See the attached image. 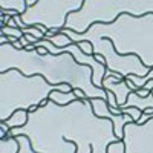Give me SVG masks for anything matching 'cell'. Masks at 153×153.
<instances>
[{"label":"cell","instance_id":"6da1fadb","mask_svg":"<svg viewBox=\"0 0 153 153\" xmlns=\"http://www.w3.org/2000/svg\"><path fill=\"white\" fill-rule=\"evenodd\" d=\"M25 135L37 153H107L112 143L121 141L113 123L94 113L91 100H76L68 106L52 101L28 113V123L8 132V136Z\"/></svg>","mask_w":153,"mask_h":153},{"label":"cell","instance_id":"7a4b0ae2","mask_svg":"<svg viewBox=\"0 0 153 153\" xmlns=\"http://www.w3.org/2000/svg\"><path fill=\"white\" fill-rule=\"evenodd\" d=\"M9 69H19L26 76L42 75L49 84H69L72 91H83L89 100L103 98L107 101V92L92 83L94 71L76 63L69 52L42 55L37 49H16L11 43H6L0 46V74Z\"/></svg>","mask_w":153,"mask_h":153},{"label":"cell","instance_id":"3957f363","mask_svg":"<svg viewBox=\"0 0 153 153\" xmlns=\"http://www.w3.org/2000/svg\"><path fill=\"white\" fill-rule=\"evenodd\" d=\"M72 43L95 42L107 38L113 43L120 55H136L149 69H153V14L144 17H132L123 14L110 25L95 23L84 34L63 29Z\"/></svg>","mask_w":153,"mask_h":153},{"label":"cell","instance_id":"277c9868","mask_svg":"<svg viewBox=\"0 0 153 153\" xmlns=\"http://www.w3.org/2000/svg\"><path fill=\"white\" fill-rule=\"evenodd\" d=\"M54 91L72 92V87L69 84H49L45 76H26L19 69L0 74V121L9 120L16 110H37Z\"/></svg>","mask_w":153,"mask_h":153},{"label":"cell","instance_id":"5b68a950","mask_svg":"<svg viewBox=\"0 0 153 153\" xmlns=\"http://www.w3.org/2000/svg\"><path fill=\"white\" fill-rule=\"evenodd\" d=\"M123 14L132 17L153 14V0H84L80 11L68 16L65 29L84 34L92 25H110Z\"/></svg>","mask_w":153,"mask_h":153},{"label":"cell","instance_id":"8992f818","mask_svg":"<svg viewBox=\"0 0 153 153\" xmlns=\"http://www.w3.org/2000/svg\"><path fill=\"white\" fill-rule=\"evenodd\" d=\"M84 0H37V3L26 9L22 22L31 26H45L49 31L60 34L66 28L68 16L83 8Z\"/></svg>","mask_w":153,"mask_h":153},{"label":"cell","instance_id":"52a82bcc","mask_svg":"<svg viewBox=\"0 0 153 153\" xmlns=\"http://www.w3.org/2000/svg\"><path fill=\"white\" fill-rule=\"evenodd\" d=\"M94 46V55H103L106 58L107 71L120 74L123 78H129L130 75L136 76H146L150 69L143 65V61L136 55H120L113 48V43L107 38L91 42Z\"/></svg>","mask_w":153,"mask_h":153},{"label":"cell","instance_id":"ba28073f","mask_svg":"<svg viewBox=\"0 0 153 153\" xmlns=\"http://www.w3.org/2000/svg\"><path fill=\"white\" fill-rule=\"evenodd\" d=\"M126 153H153V118L144 124L129 123L124 126Z\"/></svg>","mask_w":153,"mask_h":153},{"label":"cell","instance_id":"9c48e42d","mask_svg":"<svg viewBox=\"0 0 153 153\" xmlns=\"http://www.w3.org/2000/svg\"><path fill=\"white\" fill-rule=\"evenodd\" d=\"M92 103V109H94V113L97 115V117L100 118H106V120H110L113 123V132L115 135H117L120 139H123L124 136V126L129 124V123H135L133 118L130 117V115H115L110 112L109 106H107V101L103 100V98H94L91 100Z\"/></svg>","mask_w":153,"mask_h":153},{"label":"cell","instance_id":"30bf717a","mask_svg":"<svg viewBox=\"0 0 153 153\" xmlns=\"http://www.w3.org/2000/svg\"><path fill=\"white\" fill-rule=\"evenodd\" d=\"M103 89L107 92H112L115 97H117V103H118V107H123L126 104L127 98L132 94V89L127 86L126 80L123 81H118L117 78L113 76H109V78H104L103 81Z\"/></svg>","mask_w":153,"mask_h":153},{"label":"cell","instance_id":"8fae6325","mask_svg":"<svg viewBox=\"0 0 153 153\" xmlns=\"http://www.w3.org/2000/svg\"><path fill=\"white\" fill-rule=\"evenodd\" d=\"M126 107H136L144 113L147 109H153V95L150 94L149 97H139L136 92H132L127 98L126 104L120 109H126Z\"/></svg>","mask_w":153,"mask_h":153},{"label":"cell","instance_id":"7c38bea8","mask_svg":"<svg viewBox=\"0 0 153 153\" xmlns=\"http://www.w3.org/2000/svg\"><path fill=\"white\" fill-rule=\"evenodd\" d=\"M78 98H76V95L72 92H60V91H54L51 92L49 95V101H52V103L58 104V106H68L71 103H74V101H76Z\"/></svg>","mask_w":153,"mask_h":153},{"label":"cell","instance_id":"4fadbf2b","mask_svg":"<svg viewBox=\"0 0 153 153\" xmlns=\"http://www.w3.org/2000/svg\"><path fill=\"white\" fill-rule=\"evenodd\" d=\"M0 9L16 11L19 16H23L28 9V5H26V0H2L0 2Z\"/></svg>","mask_w":153,"mask_h":153},{"label":"cell","instance_id":"5bb4252c","mask_svg":"<svg viewBox=\"0 0 153 153\" xmlns=\"http://www.w3.org/2000/svg\"><path fill=\"white\" fill-rule=\"evenodd\" d=\"M28 110H16L12 113V117L6 121H0V123H6L9 129H16V127H23L28 123Z\"/></svg>","mask_w":153,"mask_h":153},{"label":"cell","instance_id":"9a60e30c","mask_svg":"<svg viewBox=\"0 0 153 153\" xmlns=\"http://www.w3.org/2000/svg\"><path fill=\"white\" fill-rule=\"evenodd\" d=\"M20 144L16 136H6L0 139V153H19Z\"/></svg>","mask_w":153,"mask_h":153},{"label":"cell","instance_id":"2e32d148","mask_svg":"<svg viewBox=\"0 0 153 153\" xmlns=\"http://www.w3.org/2000/svg\"><path fill=\"white\" fill-rule=\"evenodd\" d=\"M45 40H48V42H51L54 46H57V48H66V46H71V45H74L72 43V40L68 37V35H65V34H57V35H54V37H49V38H45Z\"/></svg>","mask_w":153,"mask_h":153},{"label":"cell","instance_id":"e0dca14e","mask_svg":"<svg viewBox=\"0 0 153 153\" xmlns=\"http://www.w3.org/2000/svg\"><path fill=\"white\" fill-rule=\"evenodd\" d=\"M16 138H17V141H19V144H20L19 153H37V152H34V149L31 147V141H29L28 136L19 135V136H16Z\"/></svg>","mask_w":153,"mask_h":153},{"label":"cell","instance_id":"ac0fdd59","mask_svg":"<svg viewBox=\"0 0 153 153\" xmlns=\"http://www.w3.org/2000/svg\"><path fill=\"white\" fill-rule=\"evenodd\" d=\"M0 32H2V35H6V37H14V38H23V31L19 29V28H9V26H5L0 29Z\"/></svg>","mask_w":153,"mask_h":153},{"label":"cell","instance_id":"d6986e66","mask_svg":"<svg viewBox=\"0 0 153 153\" xmlns=\"http://www.w3.org/2000/svg\"><path fill=\"white\" fill-rule=\"evenodd\" d=\"M120 110H121V113L130 115V117L133 118V121H135V123H138V121H139V118H141V115H143V112L139 110V109H136V107H126V109H120Z\"/></svg>","mask_w":153,"mask_h":153},{"label":"cell","instance_id":"ffe728a7","mask_svg":"<svg viewBox=\"0 0 153 153\" xmlns=\"http://www.w3.org/2000/svg\"><path fill=\"white\" fill-rule=\"evenodd\" d=\"M107 153H126V147L123 141H117V143H112L107 147Z\"/></svg>","mask_w":153,"mask_h":153},{"label":"cell","instance_id":"44dd1931","mask_svg":"<svg viewBox=\"0 0 153 153\" xmlns=\"http://www.w3.org/2000/svg\"><path fill=\"white\" fill-rule=\"evenodd\" d=\"M80 46V49L83 51V52L86 54V55H94V46H92V43L91 42H80V43H76Z\"/></svg>","mask_w":153,"mask_h":153},{"label":"cell","instance_id":"7402d4cb","mask_svg":"<svg viewBox=\"0 0 153 153\" xmlns=\"http://www.w3.org/2000/svg\"><path fill=\"white\" fill-rule=\"evenodd\" d=\"M9 130H11V129H9V127L6 126V123H0V139L6 138Z\"/></svg>","mask_w":153,"mask_h":153},{"label":"cell","instance_id":"603a6c76","mask_svg":"<svg viewBox=\"0 0 153 153\" xmlns=\"http://www.w3.org/2000/svg\"><path fill=\"white\" fill-rule=\"evenodd\" d=\"M74 94L76 95V98H78V100H86V98H87V97H86V94H84L83 91H80V89H75Z\"/></svg>","mask_w":153,"mask_h":153},{"label":"cell","instance_id":"cb8c5ba5","mask_svg":"<svg viewBox=\"0 0 153 153\" xmlns=\"http://www.w3.org/2000/svg\"><path fill=\"white\" fill-rule=\"evenodd\" d=\"M143 89H146V91H149V92H152V91H153V80H150V81H147V83H146V86H144Z\"/></svg>","mask_w":153,"mask_h":153},{"label":"cell","instance_id":"d4e9b609","mask_svg":"<svg viewBox=\"0 0 153 153\" xmlns=\"http://www.w3.org/2000/svg\"><path fill=\"white\" fill-rule=\"evenodd\" d=\"M19 42H20V45L23 46V49H25V48H26V46H29V42L26 40V38H25V35H23V38H20V40H19Z\"/></svg>","mask_w":153,"mask_h":153},{"label":"cell","instance_id":"484cf974","mask_svg":"<svg viewBox=\"0 0 153 153\" xmlns=\"http://www.w3.org/2000/svg\"><path fill=\"white\" fill-rule=\"evenodd\" d=\"M152 95H153V91H152Z\"/></svg>","mask_w":153,"mask_h":153}]
</instances>
